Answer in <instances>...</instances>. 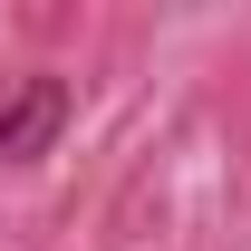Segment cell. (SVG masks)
Returning <instances> with one entry per match:
<instances>
[{"instance_id": "6da1fadb", "label": "cell", "mask_w": 251, "mask_h": 251, "mask_svg": "<svg viewBox=\"0 0 251 251\" xmlns=\"http://www.w3.org/2000/svg\"><path fill=\"white\" fill-rule=\"evenodd\" d=\"M68 126V77H20L0 97V164H39Z\"/></svg>"}]
</instances>
